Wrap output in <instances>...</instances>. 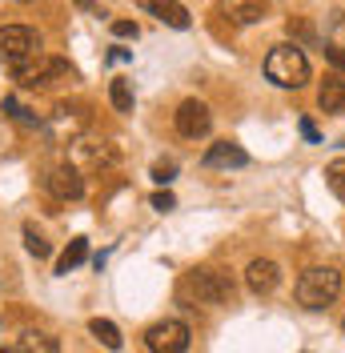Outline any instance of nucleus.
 I'll return each mask as SVG.
<instances>
[{"instance_id":"4","label":"nucleus","mask_w":345,"mask_h":353,"mask_svg":"<svg viewBox=\"0 0 345 353\" xmlns=\"http://www.w3.org/2000/svg\"><path fill=\"white\" fill-rule=\"evenodd\" d=\"M17 72V81H21L24 88H48L57 85V81H72L77 72H72V65H65V61H57V57H32V61H24L21 68H12Z\"/></svg>"},{"instance_id":"24","label":"nucleus","mask_w":345,"mask_h":353,"mask_svg":"<svg viewBox=\"0 0 345 353\" xmlns=\"http://www.w3.org/2000/svg\"><path fill=\"white\" fill-rule=\"evenodd\" d=\"M112 32H117V37H132V41H137V32H141V28H137L132 21H117V24H112Z\"/></svg>"},{"instance_id":"25","label":"nucleus","mask_w":345,"mask_h":353,"mask_svg":"<svg viewBox=\"0 0 345 353\" xmlns=\"http://www.w3.org/2000/svg\"><path fill=\"white\" fill-rule=\"evenodd\" d=\"M172 205H177V201H172V193H157V197H152V209H161V213H169Z\"/></svg>"},{"instance_id":"13","label":"nucleus","mask_w":345,"mask_h":353,"mask_svg":"<svg viewBox=\"0 0 345 353\" xmlns=\"http://www.w3.org/2000/svg\"><path fill=\"white\" fill-rule=\"evenodd\" d=\"M48 129H52V137L61 141V137H77V132L85 129V117H81V109H68V105H57L52 109V121H48Z\"/></svg>"},{"instance_id":"11","label":"nucleus","mask_w":345,"mask_h":353,"mask_svg":"<svg viewBox=\"0 0 345 353\" xmlns=\"http://www.w3.org/2000/svg\"><path fill=\"white\" fill-rule=\"evenodd\" d=\"M221 12L233 24H257L269 17V0H221Z\"/></svg>"},{"instance_id":"29","label":"nucleus","mask_w":345,"mask_h":353,"mask_svg":"<svg viewBox=\"0 0 345 353\" xmlns=\"http://www.w3.org/2000/svg\"><path fill=\"white\" fill-rule=\"evenodd\" d=\"M342 330H345V321H342Z\"/></svg>"},{"instance_id":"9","label":"nucleus","mask_w":345,"mask_h":353,"mask_svg":"<svg viewBox=\"0 0 345 353\" xmlns=\"http://www.w3.org/2000/svg\"><path fill=\"white\" fill-rule=\"evenodd\" d=\"M245 285H249V293H257V297H269V293L281 285V265L269 261V257L249 261V269H245Z\"/></svg>"},{"instance_id":"6","label":"nucleus","mask_w":345,"mask_h":353,"mask_svg":"<svg viewBox=\"0 0 345 353\" xmlns=\"http://www.w3.org/2000/svg\"><path fill=\"white\" fill-rule=\"evenodd\" d=\"M189 325L185 321H177V317H169V321H157V325H149L145 330V345H149V353H185L189 350Z\"/></svg>"},{"instance_id":"26","label":"nucleus","mask_w":345,"mask_h":353,"mask_svg":"<svg viewBox=\"0 0 345 353\" xmlns=\"http://www.w3.org/2000/svg\"><path fill=\"white\" fill-rule=\"evenodd\" d=\"M302 132H305V141H313V145L322 141V137H317V129H313V121H302Z\"/></svg>"},{"instance_id":"19","label":"nucleus","mask_w":345,"mask_h":353,"mask_svg":"<svg viewBox=\"0 0 345 353\" xmlns=\"http://www.w3.org/2000/svg\"><path fill=\"white\" fill-rule=\"evenodd\" d=\"M325 181H329V189H333V193L345 201V157H337V161L325 169Z\"/></svg>"},{"instance_id":"17","label":"nucleus","mask_w":345,"mask_h":353,"mask_svg":"<svg viewBox=\"0 0 345 353\" xmlns=\"http://www.w3.org/2000/svg\"><path fill=\"white\" fill-rule=\"evenodd\" d=\"M85 257H88V241H85V237L68 241V249L61 253V261H57V273H72L77 265H85Z\"/></svg>"},{"instance_id":"1","label":"nucleus","mask_w":345,"mask_h":353,"mask_svg":"<svg viewBox=\"0 0 345 353\" xmlns=\"http://www.w3.org/2000/svg\"><path fill=\"white\" fill-rule=\"evenodd\" d=\"M265 77L277 88H302L309 81V57L297 44H273L265 57Z\"/></svg>"},{"instance_id":"16","label":"nucleus","mask_w":345,"mask_h":353,"mask_svg":"<svg viewBox=\"0 0 345 353\" xmlns=\"http://www.w3.org/2000/svg\"><path fill=\"white\" fill-rule=\"evenodd\" d=\"M88 333H92L105 350H121V330H117L112 321H105V317H92V321H88Z\"/></svg>"},{"instance_id":"28","label":"nucleus","mask_w":345,"mask_h":353,"mask_svg":"<svg viewBox=\"0 0 345 353\" xmlns=\"http://www.w3.org/2000/svg\"><path fill=\"white\" fill-rule=\"evenodd\" d=\"M0 353H12V350H0Z\"/></svg>"},{"instance_id":"23","label":"nucleus","mask_w":345,"mask_h":353,"mask_svg":"<svg viewBox=\"0 0 345 353\" xmlns=\"http://www.w3.org/2000/svg\"><path fill=\"white\" fill-rule=\"evenodd\" d=\"M325 61L345 72V44H325Z\"/></svg>"},{"instance_id":"15","label":"nucleus","mask_w":345,"mask_h":353,"mask_svg":"<svg viewBox=\"0 0 345 353\" xmlns=\"http://www.w3.org/2000/svg\"><path fill=\"white\" fill-rule=\"evenodd\" d=\"M17 353H57V337H48L41 330H24L17 341Z\"/></svg>"},{"instance_id":"27","label":"nucleus","mask_w":345,"mask_h":353,"mask_svg":"<svg viewBox=\"0 0 345 353\" xmlns=\"http://www.w3.org/2000/svg\"><path fill=\"white\" fill-rule=\"evenodd\" d=\"M0 4H4V0H0ZM8 4H32V0H8Z\"/></svg>"},{"instance_id":"20","label":"nucleus","mask_w":345,"mask_h":353,"mask_svg":"<svg viewBox=\"0 0 345 353\" xmlns=\"http://www.w3.org/2000/svg\"><path fill=\"white\" fill-rule=\"evenodd\" d=\"M4 112H8L12 121H21V125H28V129H37V117H32V112L24 109V105L17 101V97H8V101H4Z\"/></svg>"},{"instance_id":"2","label":"nucleus","mask_w":345,"mask_h":353,"mask_svg":"<svg viewBox=\"0 0 345 353\" xmlns=\"http://www.w3.org/2000/svg\"><path fill=\"white\" fill-rule=\"evenodd\" d=\"M342 297V273L329 269V265H317V269H305L297 277V305L305 309H329Z\"/></svg>"},{"instance_id":"14","label":"nucleus","mask_w":345,"mask_h":353,"mask_svg":"<svg viewBox=\"0 0 345 353\" xmlns=\"http://www.w3.org/2000/svg\"><path fill=\"white\" fill-rule=\"evenodd\" d=\"M317 105H322L325 112H337V117H345V81H325L322 92H317Z\"/></svg>"},{"instance_id":"5","label":"nucleus","mask_w":345,"mask_h":353,"mask_svg":"<svg viewBox=\"0 0 345 353\" xmlns=\"http://www.w3.org/2000/svg\"><path fill=\"white\" fill-rule=\"evenodd\" d=\"M185 289L193 293L201 305H225L233 297V281L225 273H217V269H197V273H189Z\"/></svg>"},{"instance_id":"8","label":"nucleus","mask_w":345,"mask_h":353,"mask_svg":"<svg viewBox=\"0 0 345 353\" xmlns=\"http://www.w3.org/2000/svg\"><path fill=\"white\" fill-rule=\"evenodd\" d=\"M44 185H48V193L57 201H81L85 197V176L77 165H61V169H52V173L44 176Z\"/></svg>"},{"instance_id":"18","label":"nucleus","mask_w":345,"mask_h":353,"mask_svg":"<svg viewBox=\"0 0 345 353\" xmlns=\"http://www.w3.org/2000/svg\"><path fill=\"white\" fill-rule=\"evenodd\" d=\"M108 101H112L117 112H132V85L125 81V77H117V81L108 85Z\"/></svg>"},{"instance_id":"10","label":"nucleus","mask_w":345,"mask_h":353,"mask_svg":"<svg viewBox=\"0 0 345 353\" xmlns=\"http://www.w3.org/2000/svg\"><path fill=\"white\" fill-rule=\"evenodd\" d=\"M141 8L152 12L161 24H169V28H189L193 17H189V8L181 4V0H141Z\"/></svg>"},{"instance_id":"12","label":"nucleus","mask_w":345,"mask_h":353,"mask_svg":"<svg viewBox=\"0 0 345 353\" xmlns=\"http://www.w3.org/2000/svg\"><path fill=\"white\" fill-rule=\"evenodd\" d=\"M205 165L209 169H241V165H249V153L241 145H233V141H217L205 153Z\"/></svg>"},{"instance_id":"22","label":"nucleus","mask_w":345,"mask_h":353,"mask_svg":"<svg viewBox=\"0 0 345 353\" xmlns=\"http://www.w3.org/2000/svg\"><path fill=\"white\" fill-rule=\"evenodd\" d=\"M172 176H177V161H157V165H152V181H157V185H169Z\"/></svg>"},{"instance_id":"7","label":"nucleus","mask_w":345,"mask_h":353,"mask_svg":"<svg viewBox=\"0 0 345 353\" xmlns=\"http://www.w3.org/2000/svg\"><path fill=\"white\" fill-rule=\"evenodd\" d=\"M209 129H213V112H209V105L185 101V105L177 109V132H181L185 141H201V137H209Z\"/></svg>"},{"instance_id":"3","label":"nucleus","mask_w":345,"mask_h":353,"mask_svg":"<svg viewBox=\"0 0 345 353\" xmlns=\"http://www.w3.org/2000/svg\"><path fill=\"white\" fill-rule=\"evenodd\" d=\"M32 57H41V32L28 24H4L0 28V61L8 68H21Z\"/></svg>"},{"instance_id":"21","label":"nucleus","mask_w":345,"mask_h":353,"mask_svg":"<svg viewBox=\"0 0 345 353\" xmlns=\"http://www.w3.org/2000/svg\"><path fill=\"white\" fill-rule=\"evenodd\" d=\"M24 245H28V253H32V257H48V241H44L32 225L24 229Z\"/></svg>"}]
</instances>
